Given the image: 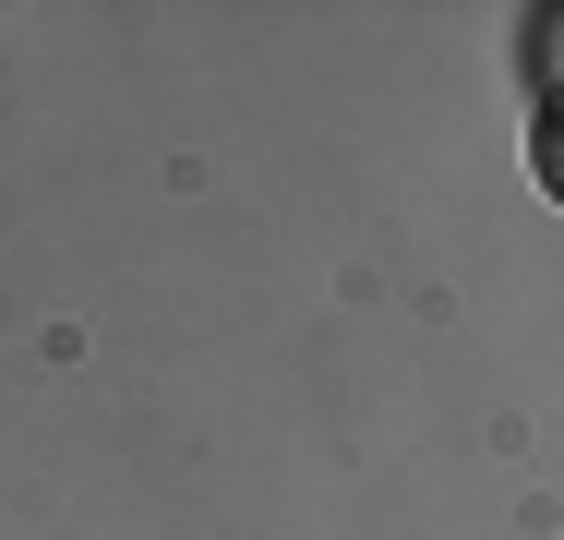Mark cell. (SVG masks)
<instances>
[{
  "instance_id": "1",
  "label": "cell",
  "mask_w": 564,
  "mask_h": 540,
  "mask_svg": "<svg viewBox=\"0 0 564 540\" xmlns=\"http://www.w3.org/2000/svg\"><path fill=\"white\" fill-rule=\"evenodd\" d=\"M529 181L564 205V97H541V120H529Z\"/></svg>"
},
{
  "instance_id": "2",
  "label": "cell",
  "mask_w": 564,
  "mask_h": 540,
  "mask_svg": "<svg viewBox=\"0 0 564 540\" xmlns=\"http://www.w3.org/2000/svg\"><path fill=\"white\" fill-rule=\"evenodd\" d=\"M529 85H541V97H564V12H541V24H529Z\"/></svg>"
}]
</instances>
